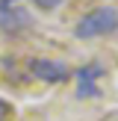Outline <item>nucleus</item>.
<instances>
[{"label": "nucleus", "mask_w": 118, "mask_h": 121, "mask_svg": "<svg viewBox=\"0 0 118 121\" xmlns=\"http://www.w3.org/2000/svg\"><path fill=\"white\" fill-rule=\"evenodd\" d=\"M118 33V9L115 6H94L74 24L77 39H106Z\"/></svg>", "instance_id": "obj_1"}, {"label": "nucleus", "mask_w": 118, "mask_h": 121, "mask_svg": "<svg viewBox=\"0 0 118 121\" xmlns=\"http://www.w3.org/2000/svg\"><path fill=\"white\" fill-rule=\"evenodd\" d=\"M27 71H30V77H35V80H41V83H50V86L65 83L71 77V68L65 62H59V59H47V56L30 59V62H27Z\"/></svg>", "instance_id": "obj_2"}, {"label": "nucleus", "mask_w": 118, "mask_h": 121, "mask_svg": "<svg viewBox=\"0 0 118 121\" xmlns=\"http://www.w3.org/2000/svg\"><path fill=\"white\" fill-rule=\"evenodd\" d=\"M71 74H77V80H80L77 98H100V86H97V80L106 74V68H103L100 62L80 65V68H77V71H71Z\"/></svg>", "instance_id": "obj_3"}, {"label": "nucleus", "mask_w": 118, "mask_h": 121, "mask_svg": "<svg viewBox=\"0 0 118 121\" xmlns=\"http://www.w3.org/2000/svg\"><path fill=\"white\" fill-rule=\"evenodd\" d=\"M30 27H33V15H30L27 9H21V6L0 9V33H3V35H12V39H18V35H21V33H27Z\"/></svg>", "instance_id": "obj_4"}, {"label": "nucleus", "mask_w": 118, "mask_h": 121, "mask_svg": "<svg viewBox=\"0 0 118 121\" xmlns=\"http://www.w3.org/2000/svg\"><path fill=\"white\" fill-rule=\"evenodd\" d=\"M35 3V9H44V12H50V9H56V6H62L65 0H33Z\"/></svg>", "instance_id": "obj_5"}, {"label": "nucleus", "mask_w": 118, "mask_h": 121, "mask_svg": "<svg viewBox=\"0 0 118 121\" xmlns=\"http://www.w3.org/2000/svg\"><path fill=\"white\" fill-rule=\"evenodd\" d=\"M9 118H12V104L0 98V121H9Z\"/></svg>", "instance_id": "obj_6"}, {"label": "nucleus", "mask_w": 118, "mask_h": 121, "mask_svg": "<svg viewBox=\"0 0 118 121\" xmlns=\"http://www.w3.org/2000/svg\"><path fill=\"white\" fill-rule=\"evenodd\" d=\"M21 0H0V9H9V6H18Z\"/></svg>", "instance_id": "obj_7"}]
</instances>
